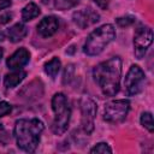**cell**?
I'll return each mask as SVG.
<instances>
[{"label":"cell","instance_id":"cell-3","mask_svg":"<svg viewBox=\"0 0 154 154\" xmlns=\"http://www.w3.org/2000/svg\"><path fill=\"white\" fill-rule=\"evenodd\" d=\"M116 37V30L112 24H105L95 29L87 38L83 52L88 55H97Z\"/></svg>","mask_w":154,"mask_h":154},{"label":"cell","instance_id":"cell-9","mask_svg":"<svg viewBox=\"0 0 154 154\" xmlns=\"http://www.w3.org/2000/svg\"><path fill=\"white\" fill-rule=\"evenodd\" d=\"M100 16L97 12H95L93 8L90 7H87V8H82L79 11H76L73 14H72V19H73V23L79 26L81 29H84V28H88L93 24H95L97 20H99Z\"/></svg>","mask_w":154,"mask_h":154},{"label":"cell","instance_id":"cell-1","mask_svg":"<svg viewBox=\"0 0 154 154\" xmlns=\"http://www.w3.org/2000/svg\"><path fill=\"white\" fill-rule=\"evenodd\" d=\"M93 76L103 95L114 96L120 87L122 60L118 57H114L100 63L94 67Z\"/></svg>","mask_w":154,"mask_h":154},{"label":"cell","instance_id":"cell-13","mask_svg":"<svg viewBox=\"0 0 154 154\" xmlns=\"http://www.w3.org/2000/svg\"><path fill=\"white\" fill-rule=\"evenodd\" d=\"M25 76H26V73H25V71H23V70L13 71V72H11V73H8V75L5 76V78H4V84H5L6 88H13V87L18 85V84L25 78Z\"/></svg>","mask_w":154,"mask_h":154},{"label":"cell","instance_id":"cell-7","mask_svg":"<svg viewBox=\"0 0 154 154\" xmlns=\"http://www.w3.org/2000/svg\"><path fill=\"white\" fill-rule=\"evenodd\" d=\"M82 112V128L85 134H91L94 130V119L96 116V103L88 96H83L81 100Z\"/></svg>","mask_w":154,"mask_h":154},{"label":"cell","instance_id":"cell-2","mask_svg":"<svg viewBox=\"0 0 154 154\" xmlns=\"http://www.w3.org/2000/svg\"><path fill=\"white\" fill-rule=\"evenodd\" d=\"M43 129V123L36 118L17 120L13 130L17 146L25 152H34L40 142V135Z\"/></svg>","mask_w":154,"mask_h":154},{"label":"cell","instance_id":"cell-16","mask_svg":"<svg viewBox=\"0 0 154 154\" xmlns=\"http://www.w3.org/2000/svg\"><path fill=\"white\" fill-rule=\"evenodd\" d=\"M141 124L149 131L153 132L154 131V125H153V116L149 112H144L141 116Z\"/></svg>","mask_w":154,"mask_h":154},{"label":"cell","instance_id":"cell-23","mask_svg":"<svg viewBox=\"0 0 154 154\" xmlns=\"http://www.w3.org/2000/svg\"><path fill=\"white\" fill-rule=\"evenodd\" d=\"M93 1H94L99 7H101V8L105 10V8L108 7V4H109L111 0H93Z\"/></svg>","mask_w":154,"mask_h":154},{"label":"cell","instance_id":"cell-27","mask_svg":"<svg viewBox=\"0 0 154 154\" xmlns=\"http://www.w3.org/2000/svg\"><path fill=\"white\" fill-rule=\"evenodd\" d=\"M48 1H49V0H42V2H43V4H47Z\"/></svg>","mask_w":154,"mask_h":154},{"label":"cell","instance_id":"cell-18","mask_svg":"<svg viewBox=\"0 0 154 154\" xmlns=\"http://www.w3.org/2000/svg\"><path fill=\"white\" fill-rule=\"evenodd\" d=\"M90 153H112V149L108 147L107 143L100 142V143H97L94 148L90 149Z\"/></svg>","mask_w":154,"mask_h":154},{"label":"cell","instance_id":"cell-24","mask_svg":"<svg viewBox=\"0 0 154 154\" xmlns=\"http://www.w3.org/2000/svg\"><path fill=\"white\" fill-rule=\"evenodd\" d=\"M12 18V14L11 13H5L2 16H0V24H6L7 22H10Z\"/></svg>","mask_w":154,"mask_h":154},{"label":"cell","instance_id":"cell-20","mask_svg":"<svg viewBox=\"0 0 154 154\" xmlns=\"http://www.w3.org/2000/svg\"><path fill=\"white\" fill-rule=\"evenodd\" d=\"M73 71H75L73 65H67V66H66L65 72H64V77H63V82H64L65 84L69 83L70 79L72 78V76H73Z\"/></svg>","mask_w":154,"mask_h":154},{"label":"cell","instance_id":"cell-15","mask_svg":"<svg viewBox=\"0 0 154 154\" xmlns=\"http://www.w3.org/2000/svg\"><path fill=\"white\" fill-rule=\"evenodd\" d=\"M59 70H60V60L58 58H53L48 63L45 64V72L51 78H55V76L58 75Z\"/></svg>","mask_w":154,"mask_h":154},{"label":"cell","instance_id":"cell-17","mask_svg":"<svg viewBox=\"0 0 154 154\" xmlns=\"http://www.w3.org/2000/svg\"><path fill=\"white\" fill-rule=\"evenodd\" d=\"M77 2H78V0H55L54 6L58 10H69V8L73 7Z\"/></svg>","mask_w":154,"mask_h":154},{"label":"cell","instance_id":"cell-14","mask_svg":"<svg viewBox=\"0 0 154 154\" xmlns=\"http://www.w3.org/2000/svg\"><path fill=\"white\" fill-rule=\"evenodd\" d=\"M38 14H40V8L34 2H29L22 11V18L24 22H29V20L36 18Z\"/></svg>","mask_w":154,"mask_h":154},{"label":"cell","instance_id":"cell-4","mask_svg":"<svg viewBox=\"0 0 154 154\" xmlns=\"http://www.w3.org/2000/svg\"><path fill=\"white\" fill-rule=\"evenodd\" d=\"M52 108L54 112V120L52 131L55 135H61L67 130L71 109L67 103L66 96L63 93H57L52 99Z\"/></svg>","mask_w":154,"mask_h":154},{"label":"cell","instance_id":"cell-25","mask_svg":"<svg viewBox=\"0 0 154 154\" xmlns=\"http://www.w3.org/2000/svg\"><path fill=\"white\" fill-rule=\"evenodd\" d=\"M11 5V0H0V10H4Z\"/></svg>","mask_w":154,"mask_h":154},{"label":"cell","instance_id":"cell-5","mask_svg":"<svg viewBox=\"0 0 154 154\" xmlns=\"http://www.w3.org/2000/svg\"><path fill=\"white\" fill-rule=\"evenodd\" d=\"M130 108V102L125 99L112 100L105 105L103 108V119L108 123H120L125 119Z\"/></svg>","mask_w":154,"mask_h":154},{"label":"cell","instance_id":"cell-10","mask_svg":"<svg viewBox=\"0 0 154 154\" xmlns=\"http://www.w3.org/2000/svg\"><path fill=\"white\" fill-rule=\"evenodd\" d=\"M29 59H30L29 51L26 48H19L11 57H8L6 64L11 70H20L24 65L29 63Z\"/></svg>","mask_w":154,"mask_h":154},{"label":"cell","instance_id":"cell-12","mask_svg":"<svg viewBox=\"0 0 154 154\" xmlns=\"http://www.w3.org/2000/svg\"><path fill=\"white\" fill-rule=\"evenodd\" d=\"M28 34V28L22 24V23H17L14 24L13 26H11L7 31V35H8V38L10 41L12 42H18L20 40H23Z\"/></svg>","mask_w":154,"mask_h":154},{"label":"cell","instance_id":"cell-26","mask_svg":"<svg viewBox=\"0 0 154 154\" xmlns=\"http://www.w3.org/2000/svg\"><path fill=\"white\" fill-rule=\"evenodd\" d=\"M2 53H4V52H2V48L0 47V60H1V58H2Z\"/></svg>","mask_w":154,"mask_h":154},{"label":"cell","instance_id":"cell-22","mask_svg":"<svg viewBox=\"0 0 154 154\" xmlns=\"http://www.w3.org/2000/svg\"><path fill=\"white\" fill-rule=\"evenodd\" d=\"M6 142H7V132L4 129V126L0 124V143L6 144Z\"/></svg>","mask_w":154,"mask_h":154},{"label":"cell","instance_id":"cell-8","mask_svg":"<svg viewBox=\"0 0 154 154\" xmlns=\"http://www.w3.org/2000/svg\"><path fill=\"white\" fill-rule=\"evenodd\" d=\"M153 42V31L150 28H140L134 37L135 46V55L137 59H142L148 49V47Z\"/></svg>","mask_w":154,"mask_h":154},{"label":"cell","instance_id":"cell-19","mask_svg":"<svg viewBox=\"0 0 154 154\" xmlns=\"http://www.w3.org/2000/svg\"><path fill=\"white\" fill-rule=\"evenodd\" d=\"M134 22H135V17H132V16H125V17H119V18H117V24H118L119 26H122V28L129 26V25H131Z\"/></svg>","mask_w":154,"mask_h":154},{"label":"cell","instance_id":"cell-11","mask_svg":"<svg viewBox=\"0 0 154 154\" xmlns=\"http://www.w3.org/2000/svg\"><path fill=\"white\" fill-rule=\"evenodd\" d=\"M59 28V20L54 16H48L41 19L37 25V31L42 37H51L57 32Z\"/></svg>","mask_w":154,"mask_h":154},{"label":"cell","instance_id":"cell-21","mask_svg":"<svg viewBox=\"0 0 154 154\" xmlns=\"http://www.w3.org/2000/svg\"><path fill=\"white\" fill-rule=\"evenodd\" d=\"M11 109H12V107L8 102H6V101L0 102V117H4L6 114H8L11 112Z\"/></svg>","mask_w":154,"mask_h":154},{"label":"cell","instance_id":"cell-6","mask_svg":"<svg viewBox=\"0 0 154 154\" xmlns=\"http://www.w3.org/2000/svg\"><path fill=\"white\" fill-rule=\"evenodd\" d=\"M144 72L137 65H132L125 77V89L128 95H136L143 90L144 87Z\"/></svg>","mask_w":154,"mask_h":154}]
</instances>
